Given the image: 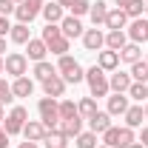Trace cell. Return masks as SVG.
Instances as JSON below:
<instances>
[{"label":"cell","mask_w":148,"mask_h":148,"mask_svg":"<svg viewBox=\"0 0 148 148\" xmlns=\"http://www.w3.org/2000/svg\"><path fill=\"white\" fill-rule=\"evenodd\" d=\"M57 74H60L69 86H77V83H83V80H86V69H83L71 54L57 57Z\"/></svg>","instance_id":"6da1fadb"},{"label":"cell","mask_w":148,"mask_h":148,"mask_svg":"<svg viewBox=\"0 0 148 148\" xmlns=\"http://www.w3.org/2000/svg\"><path fill=\"white\" fill-rule=\"evenodd\" d=\"M86 83H88V91H91L94 100L111 94V88H108V71H103L97 63H94L91 69H86Z\"/></svg>","instance_id":"7a4b0ae2"},{"label":"cell","mask_w":148,"mask_h":148,"mask_svg":"<svg viewBox=\"0 0 148 148\" xmlns=\"http://www.w3.org/2000/svg\"><path fill=\"white\" fill-rule=\"evenodd\" d=\"M100 137H103V145H108V148H128L131 143H137L134 128H128V125H111Z\"/></svg>","instance_id":"3957f363"},{"label":"cell","mask_w":148,"mask_h":148,"mask_svg":"<svg viewBox=\"0 0 148 148\" xmlns=\"http://www.w3.org/2000/svg\"><path fill=\"white\" fill-rule=\"evenodd\" d=\"M37 111H40V120H43V125L49 131L60 128V100H54V97H40Z\"/></svg>","instance_id":"277c9868"},{"label":"cell","mask_w":148,"mask_h":148,"mask_svg":"<svg viewBox=\"0 0 148 148\" xmlns=\"http://www.w3.org/2000/svg\"><path fill=\"white\" fill-rule=\"evenodd\" d=\"M29 123V111L23 108V106H14V108L6 114V120H3V128L9 137H14V134H23V125Z\"/></svg>","instance_id":"5b68a950"},{"label":"cell","mask_w":148,"mask_h":148,"mask_svg":"<svg viewBox=\"0 0 148 148\" xmlns=\"http://www.w3.org/2000/svg\"><path fill=\"white\" fill-rule=\"evenodd\" d=\"M3 63H6V71L9 77H23V74L29 71V57L23 54V51H12V54L3 57Z\"/></svg>","instance_id":"8992f818"},{"label":"cell","mask_w":148,"mask_h":148,"mask_svg":"<svg viewBox=\"0 0 148 148\" xmlns=\"http://www.w3.org/2000/svg\"><path fill=\"white\" fill-rule=\"evenodd\" d=\"M43 0H23V3H17V9H14V14H17V23H32L34 17H40V12H43Z\"/></svg>","instance_id":"52a82bcc"},{"label":"cell","mask_w":148,"mask_h":148,"mask_svg":"<svg viewBox=\"0 0 148 148\" xmlns=\"http://www.w3.org/2000/svg\"><path fill=\"white\" fill-rule=\"evenodd\" d=\"M80 40H83V49H86V51H94V54L106 49V34H103L97 26H94V29H86Z\"/></svg>","instance_id":"ba28073f"},{"label":"cell","mask_w":148,"mask_h":148,"mask_svg":"<svg viewBox=\"0 0 148 148\" xmlns=\"http://www.w3.org/2000/svg\"><path fill=\"white\" fill-rule=\"evenodd\" d=\"M131 74L128 71H111L108 74V88H111V94H128V88H131Z\"/></svg>","instance_id":"9c48e42d"},{"label":"cell","mask_w":148,"mask_h":148,"mask_svg":"<svg viewBox=\"0 0 148 148\" xmlns=\"http://www.w3.org/2000/svg\"><path fill=\"white\" fill-rule=\"evenodd\" d=\"M60 32H63V37H69V40H77V37H83V23H80V17H74V14H66V17L60 20Z\"/></svg>","instance_id":"30bf717a"},{"label":"cell","mask_w":148,"mask_h":148,"mask_svg":"<svg viewBox=\"0 0 148 148\" xmlns=\"http://www.w3.org/2000/svg\"><path fill=\"white\" fill-rule=\"evenodd\" d=\"M66 80L60 77V74H54V77H49V80H43V91H46V97H54V100H63V94H66Z\"/></svg>","instance_id":"8fae6325"},{"label":"cell","mask_w":148,"mask_h":148,"mask_svg":"<svg viewBox=\"0 0 148 148\" xmlns=\"http://www.w3.org/2000/svg\"><path fill=\"white\" fill-rule=\"evenodd\" d=\"M97 66H100L103 71H117V69H120V51H111V49L97 51Z\"/></svg>","instance_id":"7c38bea8"},{"label":"cell","mask_w":148,"mask_h":148,"mask_svg":"<svg viewBox=\"0 0 148 148\" xmlns=\"http://www.w3.org/2000/svg\"><path fill=\"white\" fill-rule=\"evenodd\" d=\"M128 106H131L128 94H111V97H108V106H106V111H108L111 117H123V114L128 111Z\"/></svg>","instance_id":"4fadbf2b"},{"label":"cell","mask_w":148,"mask_h":148,"mask_svg":"<svg viewBox=\"0 0 148 148\" xmlns=\"http://www.w3.org/2000/svg\"><path fill=\"white\" fill-rule=\"evenodd\" d=\"M46 125H43V120H29L26 125H23V137L29 140V143H43V137H46Z\"/></svg>","instance_id":"5bb4252c"},{"label":"cell","mask_w":148,"mask_h":148,"mask_svg":"<svg viewBox=\"0 0 148 148\" xmlns=\"http://www.w3.org/2000/svg\"><path fill=\"white\" fill-rule=\"evenodd\" d=\"M128 26V14L123 9H108V17H106V29L108 32H123Z\"/></svg>","instance_id":"9a60e30c"},{"label":"cell","mask_w":148,"mask_h":148,"mask_svg":"<svg viewBox=\"0 0 148 148\" xmlns=\"http://www.w3.org/2000/svg\"><path fill=\"white\" fill-rule=\"evenodd\" d=\"M49 54V49H46V43L40 40V37H32L29 43H26V57L32 60V63H40V60H46Z\"/></svg>","instance_id":"2e32d148"},{"label":"cell","mask_w":148,"mask_h":148,"mask_svg":"<svg viewBox=\"0 0 148 148\" xmlns=\"http://www.w3.org/2000/svg\"><path fill=\"white\" fill-rule=\"evenodd\" d=\"M137 60H143V46H140V43H125V46H123V49H120V63H137Z\"/></svg>","instance_id":"e0dca14e"},{"label":"cell","mask_w":148,"mask_h":148,"mask_svg":"<svg viewBox=\"0 0 148 148\" xmlns=\"http://www.w3.org/2000/svg\"><path fill=\"white\" fill-rule=\"evenodd\" d=\"M108 128H111V114L108 111H97L88 120V131H94V134H106Z\"/></svg>","instance_id":"ac0fdd59"},{"label":"cell","mask_w":148,"mask_h":148,"mask_svg":"<svg viewBox=\"0 0 148 148\" xmlns=\"http://www.w3.org/2000/svg\"><path fill=\"white\" fill-rule=\"evenodd\" d=\"M88 17H91V23L100 29V26H106V17H108V3L106 0H97V3H91V9H88Z\"/></svg>","instance_id":"d6986e66"},{"label":"cell","mask_w":148,"mask_h":148,"mask_svg":"<svg viewBox=\"0 0 148 148\" xmlns=\"http://www.w3.org/2000/svg\"><path fill=\"white\" fill-rule=\"evenodd\" d=\"M12 94H14V97H32V94H34V80H29L26 74H23V77H14Z\"/></svg>","instance_id":"ffe728a7"},{"label":"cell","mask_w":148,"mask_h":148,"mask_svg":"<svg viewBox=\"0 0 148 148\" xmlns=\"http://www.w3.org/2000/svg\"><path fill=\"white\" fill-rule=\"evenodd\" d=\"M123 120H125V125H128V128H140V125H143V120H145V114H143V103L128 106V111L123 114Z\"/></svg>","instance_id":"44dd1931"},{"label":"cell","mask_w":148,"mask_h":148,"mask_svg":"<svg viewBox=\"0 0 148 148\" xmlns=\"http://www.w3.org/2000/svg\"><path fill=\"white\" fill-rule=\"evenodd\" d=\"M125 34H128L131 43H140V46H143V43H145V20H143V17L131 20V23H128V32H125Z\"/></svg>","instance_id":"7402d4cb"},{"label":"cell","mask_w":148,"mask_h":148,"mask_svg":"<svg viewBox=\"0 0 148 148\" xmlns=\"http://www.w3.org/2000/svg\"><path fill=\"white\" fill-rule=\"evenodd\" d=\"M40 14H43V20H46V23H60V20L66 17V9H63V6L54 0V3H46Z\"/></svg>","instance_id":"603a6c76"},{"label":"cell","mask_w":148,"mask_h":148,"mask_svg":"<svg viewBox=\"0 0 148 148\" xmlns=\"http://www.w3.org/2000/svg\"><path fill=\"white\" fill-rule=\"evenodd\" d=\"M9 40H12V43H17V46H26V43L32 40V29H29L26 23H14V26H12V32H9Z\"/></svg>","instance_id":"cb8c5ba5"},{"label":"cell","mask_w":148,"mask_h":148,"mask_svg":"<svg viewBox=\"0 0 148 148\" xmlns=\"http://www.w3.org/2000/svg\"><path fill=\"white\" fill-rule=\"evenodd\" d=\"M43 145H46V148H69V137H66L60 128L46 131V137H43Z\"/></svg>","instance_id":"d4e9b609"},{"label":"cell","mask_w":148,"mask_h":148,"mask_svg":"<svg viewBox=\"0 0 148 148\" xmlns=\"http://www.w3.org/2000/svg\"><path fill=\"white\" fill-rule=\"evenodd\" d=\"M46 49H49L54 57H63V54H69V49H71V40L60 34V37H54V40H49V43H46Z\"/></svg>","instance_id":"484cf974"},{"label":"cell","mask_w":148,"mask_h":148,"mask_svg":"<svg viewBox=\"0 0 148 148\" xmlns=\"http://www.w3.org/2000/svg\"><path fill=\"white\" fill-rule=\"evenodd\" d=\"M97 111H100V108H97V100H94L91 94H88V97H83V100L77 103V114H80L83 120H91Z\"/></svg>","instance_id":"4316f807"},{"label":"cell","mask_w":148,"mask_h":148,"mask_svg":"<svg viewBox=\"0 0 148 148\" xmlns=\"http://www.w3.org/2000/svg\"><path fill=\"white\" fill-rule=\"evenodd\" d=\"M60 131L71 140V137H77L80 131H83V117L77 114V117H71V120H60Z\"/></svg>","instance_id":"83f0119b"},{"label":"cell","mask_w":148,"mask_h":148,"mask_svg":"<svg viewBox=\"0 0 148 148\" xmlns=\"http://www.w3.org/2000/svg\"><path fill=\"white\" fill-rule=\"evenodd\" d=\"M125 43H128L125 29H123V32H108V34H106V49H111V51H120Z\"/></svg>","instance_id":"f1b7e54d"},{"label":"cell","mask_w":148,"mask_h":148,"mask_svg":"<svg viewBox=\"0 0 148 148\" xmlns=\"http://www.w3.org/2000/svg\"><path fill=\"white\" fill-rule=\"evenodd\" d=\"M128 74H131V80H134V83H148V63H145V60L131 63Z\"/></svg>","instance_id":"f546056e"},{"label":"cell","mask_w":148,"mask_h":148,"mask_svg":"<svg viewBox=\"0 0 148 148\" xmlns=\"http://www.w3.org/2000/svg\"><path fill=\"white\" fill-rule=\"evenodd\" d=\"M57 74V66H51L49 60H40V63H34V77L43 83V80H49V77H54Z\"/></svg>","instance_id":"4dcf8cb0"},{"label":"cell","mask_w":148,"mask_h":148,"mask_svg":"<svg viewBox=\"0 0 148 148\" xmlns=\"http://www.w3.org/2000/svg\"><path fill=\"white\" fill-rule=\"evenodd\" d=\"M128 100H134V103H143V100H148V83H131V88H128Z\"/></svg>","instance_id":"1f68e13d"},{"label":"cell","mask_w":148,"mask_h":148,"mask_svg":"<svg viewBox=\"0 0 148 148\" xmlns=\"http://www.w3.org/2000/svg\"><path fill=\"white\" fill-rule=\"evenodd\" d=\"M74 143H77V148H97V134L94 131H80L74 137Z\"/></svg>","instance_id":"d6a6232c"},{"label":"cell","mask_w":148,"mask_h":148,"mask_svg":"<svg viewBox=\"0 0 148 148\" xmlns=\"http://www.w3.org/2000/svg\"><path fill=\"white\" fill-rule=\"evenodd\" d=\"M71 117H77V103L63 97L60 100V120H71Z\"/></svg>","instance_id":"836d02e7"},{"label":"cell","mask_w":148,"mask_h":148,"mask_svg":"<svg viewBox=\"0 0 148 148\" xmlns=\"http://www.w3.org/2000/svg\"><path fill=\"white\" fill-rule=\"evenodd\" d=\"M17 97L12 94V83H6V77H0V106H12Z\"/></svg>","instance_id":"e575fe53"},{"label":"cell","mask_w":148,"mask_h":148,"mask_svg":"<svg viewBox=\"0 0 148 148\" xmlns=\"http://www.w3.org/2000/svg\"><path fill=\"white\" fill-rule=\"evenodd\" d=\"M125 14H128V20H137L145 14V0H131V6L125 9Z\"/></svg>","instance_id":"d590c367"},{"label":"cell","mask_w":148,"mask_h":148,"mask_svg":"<svg viewBox=\"0 0 148 148\" xmlns=\"http://www.w3.org/2000/svg\"><path fill=\"white\" fill-rule=\"evenodd\" d=\"M88 9H91V3H88V0H74L71 6H69V12H71L74 17H83V14H88Z\"/></svg>","instance_id":"8d00e7d4"},{"label":"cell","mask_w":148,"mask_h":148,"mask_svg":"<svg viewBox=\"0 0 148 148\" xmlns=\"http://www.w3.org/2000/svg\"><path fill=\"white\" fill-rule=\"evenodd\" d=\"M14 9H17V3H12V0H0V14H3V17L14 14Z\"/></svg>","instance_id":"74e56055"},{"label":"cell","mask_w":148,"mask_h":148,"mask_svg":"<svg viewBox=\"0 0 148 148\" xmlns=\"http://www.w3.org/2000/svg\"><path fill=\"white\" fill-rule=\"evenodd\" d=\"M9 32H12V23H9V17H3V14H0V37H6Z\"/></svg>","instance_id":"f35d334b"},{"label":"cell","mask_w":148,"mask_h":148,"mask_svg":"<svg viewBox=\"0 0 148 148\" xmlns=\"http://www.w3.org/2000/svg\"><path fill=\"white\" fill-rule=\"evenodd\" d=\"M9 134H6V128H3V123H0V148H9Z\"/></svg>","instance_id":"ab89813d"},{"label":"cell","mask_w":148,"mask_h":148,"mask_svg":"<svg viewBox=\"0 0 148 148\" xmlns=\"http://www.w3.org/2000/svg\"><path fill=\"white\" fill-rule=\"evenodd\" d=\"M140 143H143V145L148 148V125H145V128H143V134H140Z\"/></svg>","instance_id":"60d3db41"},{"label":"cell","mask_w":148,"mask_h":148,"mask_svg":"<svg viewBox=\"0 0 148 148\" xmlns=\"http://www.w3.org/2000/svg\"><path fill=\"white\" fill-rule=\"evenodd\" d=\"M114 3H117V9H123V12L131 6V0H114Z\"/></svg>","instance_id":"b9f144b4"},{"label":"cell","mask_w":148,"mask_h":148,"mask_svg":"<svg viewBox=\"0 0 148 148\" xmlns=\"http://www.w3.org/2000/svg\"><path fill=\"white\" fill-rule=\"evenodd\" d=\"M17 148H37V143H29V140H26V143H20Z\"/></svg>","instance_id":"7bdbcfd3"},{"label":"cell","mask_w":148,"mask_h":148,"mask_svg":"<svg viewBox=\"0 0 148 148\" xmlns=\"http://www.w3.org/2000/svg\"><path fill=\"white\" fill-rule=\"evenodd\" d=\"M6 54V37H0V57Z\"/></svg>","instance_id":"ee69618b"},{"label":"cell","mask_w":148,"mask_h":148,"mask_svg":"<svg viewBox=\"0 0 148 148\" xmlns=\"http://www.w3.org/2000/svg\"><path fill=\"white\" fill-rule=\"evenodd\" d=\"M6 120V106H0V123Z\"/></svg>","instance_id":"f6af8a7d"},{"label":"cell","mask_w":148,"mask_h":148,"mask_svg":"<svg viewBox=\"0 0 148 148\" xmlns=\"http://www.w3.org/2000/svg\"><path fill=\"white\" fill-rule=\"evenodd\" d=\"M128 148H145V145H143V143H140V140H137V143H131Z\"/></svg>","instance_id":"bcb514c9"},{"label":"cell","mask_w":148,"mask_h":148,"mask_svg":"<svg viewBox=\"0 0 148 148\" xmlns=\"http://www.w3.org/2000/svg\"><path fill=\"white\" fill-rule=\"evenodd\" d=\"M143 114H145V120H148V100H145V106H143Z\"/></svg>","instance_id":"7dc6e473"},{"label":"cell","mask_w":148,"mask_h":148,"mask_svg":"<svg viewBox=\"0 0 148 148\" xmlns=\"http://www.w3.org/2000/svg\"><path fill=\"white\" fill-rule=\"evenodd\" d=\"M6 71V63H3V57H0V74Z\"/></svg>","instance_id":"c3c4849f"},{"label":"cell","mask_w":148,"mask_h":148,"mask_svg":"<svg viewBox=\"0 0 148 148\" xmlns=\"http://www.w3.org/2000/svg\"><path fill=\"white\" fill-rule=\"evenodd\" d=\"M145 43H148V20H145Z\"/></svg>","instance_id":"681fc988"},{"label":"cell","mask_w":148,"mask_h":148,"mask_svg":"<svg viewBox=\"0 0 148 148\" xmlns=\"http://www.w3.org/2000/svg\"><path fill=\"white\" fill-rule=\"evenodd\" d=\"M145 14H148V0H145Z\"/></svg>","instance_id":"f907efd6"},{"label":"cell","mask_w":148,"mask_h":148,"mask_svg":"<svg viewBox=\"0 0 148 148\" xmlns=\"http://www.w3.org/2000/svg\"><path fill=\"white\" fill-rule=\"evenodd\" d=\"M12 3H23V0H12Z\"/></svg>","instance_id":"816d5d0a"},{"label":"cell","mask_w":148,"mask_h":148,"mask_svg":"<svg viewBox=\"0 0 148 148\" xmlns=\"http://www.w3.org/2000/svg\"><path fill=\"white\" fill-rule=\"evenodd\" d=\"M97 148H108V145H97Z\"/></svg>","instance_id":"f5cc1de1"}]
</instances>
